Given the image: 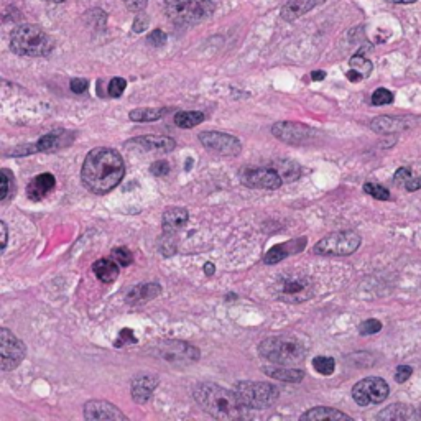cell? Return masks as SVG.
<instances>
[{"label": "cell", "mask_w": 421, "mask_h": 421, "mask_svg": "<svg viewBox=\"0 0 421 421\" xmlns=\"http://www.w3.org/2000/svg\"><path fill=\"white\" fill-rule=\"evenodd\" d=\"M74 140V135L71 132L66 130H55L50 132L41 137L36 144V150L38 151H45V153H50V151H56L63 146H68L71 142Z\"/></svg>", "instance_id": "ffe728a7"}, {"label": "cell", "mask_w": 421, "mask_h": 421, "mask_svg": "<svg viewBox=\"0 0 421 421\" xmlns=\"http://www.w3.org/2000/svg\"><path fill=\"white\" fill-rule=\"evenodd\" d=\"M390 394L389 384L380 377H368L357 382L352 389V399L357 405H377L387 400Z\"/></svg>", "instance_id": "9c48e42d"}, {"label": "cell", "mask_w": 421, "mask_h": 421, "mask_svg": "<svg viewBox=\"0 0 421 421\" xmlns=\"http://www.w3.org/2000/svg\"><path fill=\"white\" fill-rule=\"evenodd\" d=\"M347 78L351 79L352 83H357V81H362V74H359L357 71H354V69H351V71H347Z\"/></svg>", "instance_id": "f907efd6"}, {"label": "cell", "mask_w": 421, "mask_h": 421, "mask_svg": "<svg viewBox=\"0 0 421 421\" xmlns=\"http://www.w3.org/2000/svg\"><path fill=\"white\" fill-rule=\"evenodd\" d=\"M408 119L405 117H377L371 122V129L378 134H394L408 129Z\"/></svg>", "instance_id": "603a6c76"}, {"label": "cell", "mask_w": 421, "mask_h": 421, "mask_svg": "<svg viewBox=\"0 0 421 421\" xmlns=\"http://www.w3.org/2000/svg\"><path fill=\"white\" fill-rule=\"evenodd\" d=\"M214 272H216L214 265H212L211 262H207V263L205 265V273H206V275H207V277H211Z\"/></svg>", "instance_id": "f5cc1de1"}, {"label": "cell", "mask_w": 421, "mask_h": 421, "mask_svg": "<svg viewBox=\"0 0 421 421\" xmlns=\"http://www.w3.org/2000/svg\"><path fill=\"white\" fill-rule=\"evenodd\" d=\"M0 229H2V249L7 247V237H8V233H7V224L6 222H0Z\"/></svg>", "instance_id": "681fc988"}, {"label": "cell", "mask_w": 421, "mask_h": 421, "mask_svg": "<svg viewBox=\"0 0 421 421\" xmlns=\"http://www.w3.org/2000/svg\"><path fill=\"white\" fill-rule=\"evenodd\" d=\"M146 41H149L151 46H157L158 48V46H163L167 43V33L163 30H153L149 36H146Z\"/></svg>", "instance_id": "ab89813d"}, {"label": "cell", "mask_w": 421, "mask_h": 421, "mask_svg": "<svg viewBox=\"0 0 421 421\" xmlns=\"http://www.w3.org/2000/svg\"><path fill=\"white\" fill-rule=\"evenodd\" d=\"M411 373H413V368H411L410 366H400L396 367L395 371V380L399 382V384H403V382L408 380V378L411 377Z\"/></svg>", "instance_id": "b9f144b4"}, {"label": "cell", "mask_w": 421, "mask_h": 421, "mask_svg": "<svg viewBox=\"0 0 421 421\" xmlns=\"http://www.w3.org/2000/svg\"><path fill=\"white\" fill-rule=\"evenodd\" d=\"M127 88V81L124 78H113L111 83H109V96L111 97H120L122 92L125 91Z\"/></svg>", "instance_id": "74e56055"}, {"label": "cell", "mask_w": 421, "mask_h": 421, "mask_svg": "<svg viewBox=\"0 0 421 421\" xmlns=\"http://www.w3.org/2000/svg\"><path fill=\"white\" fill-rule=\"evenodd\" d=\"M324 2L326 0H287L285 6L282 7V18L287 22H293Z\"/></svg>", "instance_id": "44dd1931"}, {"label": "cell", "mask_w": 421, "mask_h": 421, "mask_svg": "<svg viewBox=\"0 0 421 421\" xmlns=\"http://www.w3.org/2000/svg\"><path fill=\"white\" fill-rule=\"evenodd\" d=\"M170 112L168 107H149V109H135L129 113L130 120L135 122H155L163 119Z\"/></svg>", "instance_id": "f1b7e54d"}, {"label": "cell", "mask_w": 421, "mask_h": 421, "mask_svg": "<svg viewBox=\"0 0 421 421\" xmlns=\"http://www.w3.org/2000/svg\"><path fill=\"white\" fill-rule=\"evenodd\" d=\"M313 367L316 372L321 373V375H333V372L336 368V361L333 357L318 356V357H315Z\"/></svg>", "instance_id": "1f68e13d"}, {"label": "cell", "mask_w": 421, "mask_h": 421, "mask_svg": "<svg viewBox=\"0 0 421 421\" xmlns=\"http://www.w3.org/2000/svg\"><path fill=\"white\" fill-rule=\"evenodd\" d=\"M55 184H56V179L51 173L38 174V177H35L30 183H28L27 196L30 198L32 201L43 200L45 196H48L50 193L53 191Z\"/></svg>", "instance_id": "d6986e66"}, {"label": "cell", "mask_w": 421, "mask_h": 421, "mask_svg": "<svg viewBox=\"0 0 421 421\" xmlns=\"http://www.w3.org/2000/svg\"><path fill=\"white\" fill-rule=\"evenodd\" d=\"M157 354L165 361L177 366H186L200 359V349L183 340H162L157 346Z\"/></svg>", "instance_id": "7c38bea8"}, {"label": "cell", "mask_w": 421, "mask_h": 421, "mask_svg": "<svg viewBox=\"0 0 421 421\" xmlns=\"http://www.w3.org/2000/svg\"><path fill=\"white\" fill-rule=\"evenodd\" d=\"M46 2H53V4H61V2H64V0H46Z\"/></svg>", "instance_id": "11a10c76"}, {"label": "cell", "mask_w": 421, "mask_h": 421, "mask_svg": "<svg viewBox=\"0 0 421 421\" xmlns=\"http://www.w3.org/2000/svg\"><path fill=\"white\" fill-rule=\"evenodd\" d=\"M11 48L18 56L28 58H41L48 56L55 48V40L46 33L43 28L32 23L17 27L12 33Z\"/></svg>", "instance_id": "277c9868"}, {"label": "cell", "mask_w": 421, "mask_h": 421, "mask_svg": "<svg viewBox=\"0 0 421 421\" xmlns=\"http://www.w3.org/2000/svg\"><path fill=\"white\" fill-rule=\"evenodd\" d=\"M308 347L296 336L282 334L272 336L262 340L258 346V354L265 361L280 366H300L305 362Z\"/></svg>", "instance_id": "3957f363"}, {"label": "cell", "mask_w": 421, "mask_h": 421, "mask_svg": "<svg viewBox=\"0 0 421 421\" xmlns=\"http://www.w3.org/2000/svg\"><path fill=\"white\" fill-rule=\"evenodd\" d=\"M127 149L139 150V151H146V153H170L174 150L173 139L170 137H157V135H145V137H137L125 142Z\"/></svg>", "instance_id": "9a60e30c"}, {"label": "cell", "mask_w": 421, "mask_h": 421, "mask_svg": "<svg viewBox=\"0 0 421 421\" xmlns=\"http://www.w3.org/2000/svg\"><path fill=\"white\" fill-rule=\"evenodd\" d=\"M69 88L73 92L81 94V92H86V89L89 88V83L86 81V79H73L69 84Z\"/></svg>", "instance_id": "bcb514c9"}, {"label": "cell", "mask_w": 421, "mask_h": 421, "mask_svg": "<svg viewBox=\"0 0 421 421\" xmlns=\"http://www.w3.org/2000/svg\"><path fill=\"white\" fill-rule=\"evenodd\" d=\"M125 174L124 158L107 146H99L88 153L81 168V181L92 195H106L122 181Z\"/></svg>", "instance_id": "6da1fadb"}, {"label": "cell", "mask_w": 421, "mask_h": 421, "mask_svg": "<svg viewBox=\"0 0 421 421\" xmlns=\"http://www.w3.org/2000/svg\"><path fill=\"white\" fill-rule=\"evenodd\" d=\"M188 211L184 207H168L163 212V230L177 234L188 222Z\"/></svg>", "instance_id": "cb8c5ba5"}, {"label": "cell", "mask_w": 421, "mask_h": 421, "mask_svg": "<svg viewBox=\"0 0 421 421\" xmlns=\"http://www.w3.org/2000/svg\"><path fill=\"white\" fill-rule=\"evenodd\" d=\"M364 191H366L368 196L375 198V200H380V201H387L390 198V191L387 188L382 186V184L366 183L364 184Z\"/></svg>", "instance_id": "d6a6232c"}, {"label": "cell", "mask_w": 421, "mask_h": 421, "mask_svg": "<svg viewBox=\"0 0 421 421\" xmlns=\"http://www.w3.org/2000/svg\"><path fill=\"white\" fill-rule=\"evenodd\" d=\"M158 387V377L151 375V373H142L137 375L130 384V394L137 403H145L150 400L151 394Z\"/></svg>", "instance_id": "e0dca14e"}, {"label": "cell", "mask_w": 421, "mask_h": 421, "mask_svg": "<svg viewBox=\"0 0 421 421\" xmlns=\"http://www.w3.org/2000/svg\"><path fill=\"white\" fill-rule=\"evenodd\" d=\"M272 134L285 144L301 145L313 137L315 130H311L308 125L296 124V122H278L272 127Z\"/></svg>", "instance_id": "5bb4252c"}, {"label": "cell", "mask_w": 421, "mask_h": 421, "mask_svg": "<svg viewBox=\"0 0 421 421\" xmlns=\"http://www.w3.org/2000/svg\"><path fill=\"white\" fill-rule=\"evenodd\" d=\"M125 4L127 8L132 12H142L149 4V0H122Z\"/></svg>", "instance_id": "f6af8a7d"}, {"label": "cell", "mask_w": 421, "mask_h": 421, "mask_svg": "<svg viewBox=\"0 0 421 421\" xmlns=\"http://www.w3.org/2000/svg\"><path fill=\"white\" fill-rule=\"evenodd\" d=\"M361 245V235L354 230H339L326 235L315 245V254L324 257H346L356 252Z\"/></svg>", "instance_id": "ba28073f"}, {"label": "cell", "mask_w": 421, "mask_h": 421, "mask_svg": "<svg viewBox=\"0 0 421 421\" xmlns=\"http://www.w3.org/2000/svg\"><path fill=\"white\" fill-rule=\"evenodd\" d=\"M150 172L155 174V177H165L170 172V165L165 162V160H158L150 167Z\"/></svg>", "instance_id": "60d3db41"}, {"label": "cell", "mask_w": 421, "mask_h": 421, "mask_svg": "<svg viewBox=\"0 0 421 421\" xmlns=\"http://www.w3.org/2000/svg\"><path fill=\"white\" fill-rule=\"evenodd\" d=\"M382 329V323L378 319H367L359 326V333L362 336H371V334H377L378 331Z\"/></svg>", "instance_id": "f35d334b"}, {"label": "cell", "mask_w": 421, "mask_h": 421, "mask_svg": "<svg viewBox=\"0 0 421 421\" xmlns=\"http://www.w3.org/2000/svg\"><path fill=\"white\" fill-rule=\"evenodd\" d=\"M239 178L244 186L254 189H278L283 184L280 173L273 168H244Z\"/></svg>", "instance_id": "4fadbf2b"}, {"label": "cell", "mask_w": 421, "mask_h": 421, "mask_svg": "<svg viewBox=\"0 0 421 421\" xmlns=\"http://www.w3.org/2000/svg\"><path fill=\"white\" fill-rule=\"evenodd\" d=\"M112 258L116 260L117 263L124 265V267H127V265H130L132 260H134V257H132V252L127 247H116V249H112Z\"/></svg>", "instance_id": "d590c367"}, {"label": "cell", "mask_w": 421, "mask_h": 421, "mask_svg": "<svg viewBox=\"0 0 421 421\" xmlns=\"http://www.w3.org/2000/svg\"><path fill=\"white\" fill-rule=\"evenodd\" d=\"M394 102V94L389 89L380 88L372 94V104L373 106H387V104Z\"/></svg>", "instance_id": "e575fe53"}, {"label": "cell", "mask_w": 421, "mask_h": 421, "mask_svg": "<svg viewBox=\"0 0 421 421\" xmlns=\"http://www.w3.org/2000/svg\"><path fill=\"white\" fill-rule=\"evenodd\" d=\"M160 285L157 283H144V285H137L134 288H130L125 295V301L127 303H144L149 300H153L160 295Z\"/></svg>", "instance_id": "d4e9b609"}, {"label": "cell", "mask_w": 421, "mask_h": 421, "mask_svg": "<svg viewBox=\"0 0 421 421\" xmlns=\"http://www.w3.org/2000/svg\"><path fill=\"white\" fill-rule=\"evenodd\" d=\"M92 272L96 273V277L104 283H112L119 277V263L112 262V260L101 258L92 265Z\"/></svg>", "instance_id": "4316f807"}, {"label": "cell", "mask_w": 421, "mask_h": 421, "mask_svg": "<svg viewBox=\"0 0 421 421\" xmlns=\"http://www.w3.org/2000/svg\"><path fill=\"white\" fill-rule=\"evenodd\" d=\"M305 245H306V237H296V239L290 240V242L278 244L263 255V263L273 265V263L282 262V260L287 258L288 255H293V254L300 252V250L305 249Z\"/></svg>", "instance_id": "ac0fdd59"}, {"label": "cell", "mask_w": 421, "mask_h": 421, "mask_svg": "<svg viewBox=\"0 0 421 421\" xmlns=\"http://www.w3.org/2000/svg\"><path fill=\"white\" fill-rule=\"evenodd\" d=\"M410 178H413V177H411V170L410 168H400V170H396V173H395V177H394V181L405 184L406 181H408Z\"/></svg>", "instance_id": "7dc6e473"}, {"label": "cell", "mask_w": 421, "mask_h": 421, "mask_svg": "<svg viewBox=\"0 0 421 421\" xmlns=\"http://www.w3.org/2000/svg\"><path fill=\"white\" fill-rule=\"evenodd\" d=\"M349 64H351V69L357 71L359 74H362V78H367V76H371L372 73V63L367 58H364L361 53L354 55L351 61H349Z\"/></svg>", "instance_id": "4dcf8cb0"}, {"label": "cell", "mask_w": 421, "mask_h": 421, "mask_svg": "<svg viewBox=\"0 0 421 421\" xmlns=\"http://www.w3.org/2000/svg\"><path fill=\"white\" fill-rule=\"evenodd\" d=\"M311 78H313V81H323L326 78V73L324 71H313V73H311Z\"/></svg>", "instance_id": "816d5d0a"}, {"label": "cell", "mask_w": 421, "mask_h": 421, "mask_svg": "<svg viewBox=\"0 0 421 421\" xmlns=\"http://www.w3.org/2000/svg\"><path fill=\"white\" fill-rule=\"evenodd\" d=\"M200 142L207 151L221 157H237L242 150L240 140L235 139L234 135L224 134V132L206 130L200 134Z\"/></svg>", "instance_id": "8fae6325"}, {"label": "cell", "mask_w": 421, "mask_h": 421, "mask_svg": "<svg viewBox=\"0 0 421 421\" xmlns=\"http://www.w3.org/2000/svg\"><path fill=\"white\" fill-rule=\"evenodd\" d=\"M272 290L275 293L277 300L291 303V305L305 303L316 295L315 282L311 280L310 275L295 270L280 273L273 283Z\"/></svg>", "instance_id": "5b68a950"}, {"label": "cell", "mask_w": 421, "mask_h": 421, "mask_svg": "<svg viewBox=\"0 0 421 421\" xmlns=\"http://www.w3.org/2000/svg\"><path fill=\"white\" fill-rule=\"evenodd\" d=\"M146 27H149V17L144 15V13H140V15H137V18L134 20V25H132V32L142 33V32L146 30Z\"/></svg>", "instance_id": "ee69618b"}, {"label": "cell", "mask_w": 421, "mask_h": 421, "mask_svg": "<svg viewBox=\"0 0 421 421\" xmlns=\"http://www.w3.org/2000/svg\"><path fill=\"white\" fill-rule=\"evenodd\" d=\"M125 343H132V344L137 343V338L134 336V331L129 329V328H125V329L120 331L119 339H117L116 346H122V344H125Z\"/></svg>", "instance_id": "7bdbcfd3"}, {"label": "cell", "mask_w": 421, "mask_h": 421, "mask_svg": "<svg viewBox=\"0 0 421 421\" xmlns=\"http://www.w3.org/2000/svg\"><path fill=\"white\" fill-rule=\"evenodd\" d=\"M193 395H195L196 403L201 406L202 411L217 420L239 418L245 408L235 392L222 389V387L211 384V382L196 385Z\"/></svg>", "instance_id": "7a4b0ae2"}, {"label": "cell", "mask_w": 421, "mask_h": 421, "mask_svg": "<svg viewBox=\"0 0 421 421\" xmlns=\"http://www.w3.org/2000/svg\"><path fill=\"white\" fill-rule=\"evenodd\" d=\"M245 408L263 410L277 403L280 392L273 384L267 382H239L234 389Z\"/></svg>", "instance_id": "52a82bcc"}, {"label": "cell", "mask_w": 421, "mask_h": 421, "mask_svg": "<svg viewBox=\"0 0 421 421\" xmlns=\"http://www.w3.org/2000/svg\"><path fill=\"white\" fill-rule=\"evenodd\" d=\"M390 4H415L416 0H387Z\"/></svg>", "instance_id": "db71d44e"}, {"label": "cell", "mask_w": 421, "mask_h": 421, "mask_svg": "<svg viewBox=\"0 0 421 421\" xmlns=\"http://www.w3.org/2000/svg\"><path fill=\"white\" fill-rule=\"evenodd\" d=\"M160 252L167 255V257L177 252V239H174V234L165 233L163 237L160 239Z\"/></svg>", "instance_id": "836d02e7"}, {"label": "cell", "mask_w": 421, "mask_h": 421, "mask_svg": "<svg viewBox=\"0 0 421 421\" xmlns=\"http://www.w3.org/2000/svg\"><path fill=\"white\" fill-rule=\"evenodd\" d=\"M420 418H421V415H420Z\"/></svg>", "instance_id": "9f6ffc18"}, {"label": "cell", "mask_w": 421, "mask_h": 421, "mask_svg": "<svg viewBox=\"0 0 421 421\" xmlns=\"http://www.w3.org/2000/svg\"><path fill=\"white\" fill-rule=\"evenodd\" d=\"M25 354V346L12 331H8L7 328L0 331V366H2L4 372L13 371V368L20 366Z\"/></svg>", "instance_id": "30bf717a"}, {"label": "cell", "mask_w": 421, "mask_h": 421, "mask_svg": "<svg viewBox=\"0 0 421 421\" xmlns=\"http://www.w3.org/2000/svg\"><path fill=\"white\" fill-rule=\"evenodd\" d=\"M262 371L267 373L270 378L280 382H290V384H298L305 378V371L301 368H293L290 366H280V364H273V366L263 367Z\"/></svg>", "instance_id": "7402d4cb"}, {"label": "cell", "mask_w": 421, "mask_h": 421, "mask_svg": "<svg viewBox=\"0 0 421 421\" xmlns=\"http://www.w3.org/2000/svg\"><path fill=\"white\" fill-rule=\"evenodd\" d=\"M13 184H15V178H13V174L8 172V170H2V195H0L2 200H7V198L11 196Z\"/></svg>", "instance_id": "8d00e7d4"}, {"label": "cell", "mask_w": 421, "mask_h": 421, "mask_svg": "<svg viewBox=\"0 0 421 421\" xmlns=\"http://www.w3.org/2000/svg\"><path fill=\"white\" fill-rule=\"evenodd\" d=\"M301 420H311V421L349 420L351 421V416L343 413V411H339L336 408H328V406H316V408H311L310 411H306V413H303Z\"/></svg>", "instance_id": "484cf974"}, {"label": "cell", "mask_w": 421, "mask_h": 421, "mask_svg": "<svg viewBox=\"0 0 421 421\" xmlns=\"http://www.w3.org/2000/svg\"><path fill=\"white\" fill-rule=\"evenodd\" d=\"M405 186L408 191H418V189L421 188V177L418 178H410L408 181L405 183Z\"/></svg>", "instance_id": "c3c4849f"}, {"label": "cell", "mask_w": 421, "mask_h": 421, "mask_svg": "<svg viewBox=\"0 0 421 421\" xmlns=\"http://www.w3.org/2000/svg\"><path fill=\"white\" fill-rule=\"evenodd\" d=\"M168 17L181 27L198 25L214 13L212 0H165Z\"/></svg>", "instance_id": "8992f818"}, {"label": "cell", "mask_w": 421, "mask_h": 421, "mask_svg": "<svg viewBox=\"0 0 421 421\" xmlns=\"http://www.w3.org/2000/svg\"><path fill=\"white\" fill-rule=\"evenodd\" d=\"M84 418L86 420H127L122 411L109 401L91 400L84 405Z\"/></svg>", "instance_id": "2e32d148"}, {"label": "cell", "mask_w": 421, "mask_h": 421, "mask_svg": "<svg viewBox=\"0 0 421 421\" xmlns=\"http://www.w3.org/2000/svg\"><path fill=\"white\" fill-rule=\"evenodd\" d=\"M416 416L415 410H411L408 405H401V403H394L390 405L389 408H385L384 411L377 415V420H413Z\"/></svg>", "instance_id": "83f0119b"}, {"label": "cell", "mask_w": 421, "mask_h": 421, "mask_svg": "<svg viewBox=\"0 0 421 421\" xmlns=\"http://www.w3.org/2000/svg\"><path fill=\"white\" fill-rule=\"evenodd\" d=\"M202 120H205V113L196 111H183L174 116V124L179 129H193V127L200 125Z\"/></svg>", "instance_id": "f546056e"}]
</instances>
